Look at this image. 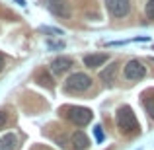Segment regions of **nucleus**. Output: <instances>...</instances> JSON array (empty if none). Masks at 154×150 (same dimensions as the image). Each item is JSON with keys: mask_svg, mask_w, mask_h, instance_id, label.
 Wrapping results in <instances>:
<instances>
[{"mask_svg": "<svg viewBox=\"0 0 154 150\" xmlns=\"http://www.w3.org/2000/svg\"><path fill=\"white\" fill-rule=\"evenodd\" d=\"M109 57L105 55V53H92V55H86L84 57V64H86L88 68H98L102 66V64L107 63Z\"/></svg>", "mask_w": 154, "mask_h": 150, "instance_id": "8", "label": "nucleus"}, {"mask_svg": "<svg viewBox=\"0 0 154 150\" xmlns=\"http://www.w3.org/2000/svg\"><path fill=\"white\" fill-rule=\"evenodd\" d=\"M47 47H49V49H63L64 43L63 41H47Z\"/></svg>", "mask_w": 154, "mask_h": 150, "instance_id": "16", "label": "nucleus"}, {"mask_svg": "<svg viewBox=\"0 0 154 150\" xmlns=\"http://www.w3.org/2000/svg\"><path fill=\"white\" fill-rule=\"evenodd\" d=\"M6 121H8V115L4 111H0V129L4 127V125H6Z\"/></svg>", "mask_w": 154, "mask_h": 150, "instance_id": "17", "label": "nucleus"}, {"mask_svg": "<svg viewBox=\"0 0 154 150\" xmlns=\"http://www.w3.org/2000/svg\"><path fill=\"white\" fill-rule=\"evenodd\" d=\"M94 133H96V140H98V142H102V140H103V131H102V127H100V125H96V127H94Z\"/></svg>", "mask_w": 154, "mask_h": 150, "instance_id": "15", "label": "nucleus"}, {"mask_svg": "<svg viewBox=\"0 0 154 150\" xmlns=\"http://www.w3.org/2000/svg\"><path fill=\"white\" fill-rule=\"evenodd\" d=\"M117 70H119V63H111L105 70H102V74H100V76H102V80H103L105 84H111L113 80H115Z\"/></svg>", "mask_w": 154, "mask_h": 150, "instance_id": "11", "label": "nucleus"}, {"mask_svg": "<svg viewBox=\"0 0 154 150\" xmlns=\"http://www.w3.org/2000/svg\"><path fill=\"white\" fill-rule=\"evenodd\" d=\"M41 31H45V33H53V35H63L64 33L63 29H57V27H41Z\"/></svg>", "mask_w": 154, "mask_h": 150, "instance_id": "14", "label": "nucleus"}, {"mask_svg": "<svg viewBox=\"0 0 154 150\" xmlns=\"http://www.w3.org/2000/svg\"><path fill=\"white\" fill-rule=\"evenodd\" d=\"M72 146L76 150H86L90 146V139H88L82 131H76L74 135H72Z\"/></svg>", "mask_w": 154, "mask_h": 150, "instance_id": "9", "label": "nucleus"}, {"mask_svg": "<svg viewBox=\"0 0 154 150\" xmlns=\"http://www.w3.org/2000/svg\"><path fill=\"white\" fill-rule=\"evenodd\" d=\"M2 70H4V57L0 55V72H2Z\"/></svg>", "mask_w": 154, "mask_h": 150, "instance_id": "18", "label": "nucleus"}, {"mask_svg": "<svg viewBox=\"0 0 154 150\" xmlns=\"http://www.w3.org/2000/svg\"><path fill=\"white\" fill-rule=\"evenodd\" d=\"M66 115H68V119H70L76 127H86V125L92 121L94 113H92L88 107H70Z\"/></svg>", "mask_w": 154, "mask_h": 150, "instance_id": "3", "label": "nucleus"}, {"mask_svg": "<svg viewBox=\"0 0 154 150\" xmlns=\"http://www.w3.org/2000/svg\"><path fill=\"white\" fill-rule=\"evenodd\" d=\"M105 6H107L109 14L115 16V18H123L129 14V8H131V0H105Z\"/></svg>", "mask_w": 154, "mask_h": 150, "instance_id": "5", "label": "nucleus"}, {"mask_svg": "<svg viewBox=\"0 0 154 150\" xmlns=\"http://www.w3.org/2000/svg\"><path fill=\"white\" fill-rule=\"evenodd\" d=\"M74 66V60L70 59V57H57L55 60H53L51 68L55 74H64V72H68L70 68Z\"/></svg>", "mask_w": 154, "mask_h": 150, "instance_id": "6", "label": "nucleus"}, {"mask_svg": "<svg viewBox=\"0 0 154 150\" xmlns=\"http://www.w3.org/2000/svg\"><path fill=\"white\" fill-rule=\"evenodd\" d=\"M144 107H146V111L150 113V117L154 119V99H144Z\"/></svg>", "mask_w": 154, "mask_h": 150, "instance_id": "13", "label": "nucleus"}, {"mask_svg": "<svg viewBox=\"0 0 154 150\" xmlns=\"http://www.w3.org/2000/svg\"><path fill=\"white\" fill-rule=\"evenodd\" d=\"M144 14H146V18H148V20H154V0H148V2H146Z\"/></svg>", "mask_w": 154, "mask_h": 150, "instance_id": "12", "label": "nucleus"}, {"mask_svg": "<svg viewBox=\"0 0 154 150\" xmlns=\"http://www.w3.org/2000/svg\"><path fill=\"white\" fill-rule=\"evenodd\" d=\"M18 148V139L16 135L8 133V135L0 136V150H16Z\"/></svg>", "mask_w": 154, "mask_h": 150, "instance_id": "10", "label": "nucleus"}, {"mask_svg": "<svg viewBox=\"0 0 154 150\" xmlns=\"http://www.w3.org/2000/svg\"><path fill=\"white\" fill-rule=\"evenodd\" d=\"M47 6L55 16H60V18H68L70 16V8H68L66 0H47Z\"/></svg>", "mask_w": 154, "mask_h": 150, "instance_id": "7", "label": "nucleus"}, {"mask_svg": "<svg viewBox=\"0 0 154 150\" xmlns=\"http://www.w3.org/2000/svg\"><path fill=\"white\" fill-rule=\"evenodd\" d=\"M117 127L121 129L123 133H127V135H133V133H139V119H137V115L133 113V109L129 107V105H121L119 109H117Z\"/></svg>", "mask_w": 154, "mask_h": 150, "instance_id": "1", "label": "nucleus"}, {"mask_svg": "<svg viewBox=\"0 0 154 150\" xmlns=\"http://www.w3.org/2000/svg\"><path fill=\"white\" fill-rule=\"evenodd\" d=\"M92 86V78L84 72H76V74L68 76L66 82H64V90L72 92V94H80V92H86Z\"/></svg>", "mask_w": 154, "mask_h": 150, "instance_id": "2", "label": "nucleus"}, {"mask_svg": "<svg viewBox=\"0 0 154 150\" xmlns=\"http://www.w3.org/2000/svg\"><path fill=\"white\" fill-rule=\"evenodd\" d=\"M123 74L127 80H140L144 78V74H146V68H144V64L140 63V60H129L127 64H125L123 68Z\"/></svg>", "mask_w": 154, "mask_h": 150, "instance_id": "4", "label": "nucleus"}]
</instances>
